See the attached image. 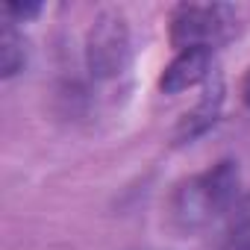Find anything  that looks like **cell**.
Here are the masks:
<instances>
[{"mask_svg": "<svg viewBox=\"0 0 250 250\" xmlns=\"http://www.w3.org/2000/svg\"><path fill=\"white\" fill-rule=\"evenodd\" d=\"M238 194V168L235 162L224 159L215 168L186 180L174 197H171V218L180 229L194 232L206 224H212L215 218H221L224 212L232 209Z\"/></svg>", "mask_w": 250, "mask_h": 250, "instance_id": "obj_1", "label": "cell"}, {"mask_svg": "<svg viewBox=\"0 0 250 250\" xmlns=\"http://www.w3.org/2000/svg\"><path fill=\"white\" fill-rule=\"evenodd\" d=\"M238 33V12L227 3H183L171 12L177 50H215Z\"/></svg>", "mask_w": 250, "mask_h": 250, "instance_id": "obj_2", "label": "cell"}, {"mask_svg": "<svg viewBox=\"0 0 250 250\" xmlns=\"http://www.w3.org/2000/svg\"><path fill=\"white\" fill-rule=\"evenodd\" d=\"M133 47H130V30L118 12H103L94 18L85 42V62L94 80H118L130 68Z\"/></svg>", "mask_w": 250, "mask_h": 250, "instance_id": "obj_3", "label": "cell"}, {"mask_svg": "<svg viewBox=\"0 0 250 250\" xmlns=\"http://www.w3.org/2000/svg\"><path fill=\"white\" fill-rule=\"evenodd\" d=\"M212 71V50H180L177 59L165 68L159 88L165 94H180L186 88H194L203 83Z\"/></svg>", "mask_w": 250, "mask_h": 250, "instance_id": "obj_4", "label": "cell"}, {"mask_svg": "<svg viewBox=\"0 0 250 250\" xmlns=\"http://www.w3.org/2000/svg\"><path fill=\"white\" fill-rule=\"evenodd\" d=\"M221 100H224V88H221V83H215V88L206 91V97L194 106V112H188L180 121V127H177V142L180 145L197 139L200 133H206L212 127L215 118H218V112H221Z\"/></svg>", "mask_w": 250, "mask_h": 250, "instance_id": "obj_5", "label": "cell"}, {"mask_svg": "<svg viewBox=\"0 0 250 250\" xmlns=\"http://www.w3.org/2000/svg\"><path fill=\"white\" fill-rule=\"evenodd\" d=\"M27 62V47L24 39L18 36L12 21H3V33H0V74L15 77Z\"/></svg>", "mask_w": 250, "mask_h": 250, "instance_id": "obj_6", "label": "cell"}, {"mask_svg": "<svg viewBox=\"0 0 250 250\" xmlns=\"http://www.w3.org/2000/svg\"><path fill=\"white\" fill-rule=\"evenodd\" d=\"M227 250H250V194L232 212L229 232H227Z\"/></svg>", "mask_w": 250, "mask_h": 250, "instance_id": "obj_7", "label": "cell"}, {"mask_svg": "<svg viewBox=\"0 0 250 250\" xmlns=\"http://www.w3.org/2000/svg\"><path fill=\"white\" fill-rule=\"evenodd\" d=\"M3 12H6V21H12V24H24V21L36 18V15L42 12V6H39V3H6Z\"/></svg>", "mask_w": 250, "mask_h": 250, "instance_id": "obj_8", "label": "cell"}, {"mask_svg": "<svg viewBox=\"0 0 250 250\" xmlns=\"http://www.w3.org/2000/svg\"><path fill=\"white\" fill-rule=\"evenodd\" d=\"M244 100H247V106H250V74H247V80H244Z\"/></svg>", "mask_w": 250, "mask_h": 250, "instance_id": "obj_9", "label": "cell"}]
</instances>
